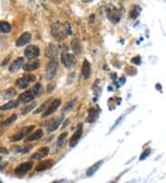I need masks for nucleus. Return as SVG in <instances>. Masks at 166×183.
Returning <instances> with one entry per match:
<instances>
[{
  "mask_svg": "<svg viewBox=\"0 0 166 183\" xmlns=\"http://www.w3.org/2000/svg\"><path fill=\"white\" fill-rule=\"evenodd\" d=\"M35 106H36V102H33L32 104H30V105L25 106L24 109L22 110V115H27L28 113L30 112V110H32V109L34 108Z\"/></svg>",
  "mask_w": 166,
  "mask_h": 183,
  "instance_id": "obj_29",
  "label": "nucleus"
},
{
  "mask_svg": "<svg viewBox=\"0 0 166 183\" xmlns=\"http://www.w3.org/2000/svg\"><path fill=\"white\" fill-rule=\"evenodd\" d=\"M71 48L75 54H79L81 52V45L78 39H74L71 42Z\"/></svg>",
  "mask_w": 166,
  "mask_h": 183,
  "instance_id": "obj_24",
  "label": "nucleus"
},
{
  "mask_svg": "<svg viewBox=\"0 0 166 183\" xmlns=\"http://www.w3.org/2000/svg\"><path fill=\"white\" fill-rule=\"evenodd\" d=\"M60 104H61V100H60V99H55V100H54V101L50 104V106H49V107L47 108V110L43 114V117H49L50 115H52L54 112H55V111L57 110V108L59 107Z\"/></svg>",
  "mask_w": 166,
  "mask_h": 183,
  "instance_id": "obj_7",
  "label": "nucleus"
},
{
  "mask_svg": "<svg viewBox=\"0 0 166 183\" xmlns=\"http://www.w3.org/2000/svg\"><path fill=\"white\" fill-rule=\"evenodd\" d=\"M23 62H24L23 57H18L16 60L13 61V63H12L11 66L9 67V71H10V72H15V71H17V70L22 66Z\"/></svg>",
  "mask_w": 166,
  "mask_h": 183,
  "instance_id": "obj_15",
  "label": "nucleus"
},
{
  "mask_svg": "<svg viewBox=\"0 0 166 183\" xmlns=\"http://www.w3.org/2000/svg\"><path fill=\"white\" fill-rule=\"evenodd\" d=\"M34 98V95L31 91H28V92H25V93L21 94L19 97V100L20 102H23V103H29L30 101L33 100Z\"/></svg>",
  "mask_w": 166,
  "mask_h": 183,
  "instance_id": "obj_13",
  "label": "nucleus"
},
{
  "mask_svg": "<svg viewBox=\"0 0 166 183\" xmlns=\"http://www.w3.org/2000/svg\"><path fill=\"white\" fill-rule=\"evenodd\" d=\"M150 149H146V150L142 152V155L140 156V160L146 159V158L150 156Z\"/></svg>",
  "mask_w": 166,
  "mask_h": 183,
  "instance_id": "obj_34",
  "label": "nucleus"
},
{
  "mask_svg": "<svg viewBox=\"0 0 166 183\" xmlns=\"http://www.w3.org/2000/svg\"><path fill=\"white\" fill-rule=\"evenodd\" d=\"M33 129H34V126H28L25 128H22L21 131H19L17 134H15L13 137H11V141L12 142H19L20 140H22L26 135H28Z\"/></svg>",
  "mask_w": 166,
  "mask_h": 183,
  "instance_id": "obj_5",
  "label": "nucleus"
},
{
  "mask_svg": "<svg viewBox=\"0 0 166 183\" xmlns=\"http://www.w3.org/2000/svg\"><path fill=\"white\" fill-rule=\"evenodd\" d=\"M43 92H44V88L41 83H36L32 90V93L34 95V96H40L43 94Z\"/></svg>",
  "mask_w": 166,
  "mask_h": 183,
  "instance_id": "obj_26",
  "label": "nucleus"
},
{
  "mask_svg": "<svg viewBox=\"0 0 166 183\" xmlns=\"http://www.w3.org/2000/svg\"><path fill=\"white\" fill-rule=\"evenodd\" d=\"M122 118H123V117H119V118H118V119H117V121H116V122H115V125H114V126H113V127H112V130H114V129H115V126H116V125H118V124H119V122H120V121H121V119H122Z\"/></svg>",
  "mask_w": 166,
  "mask_h": 183,
  "instance_id": "obj_38",
  "label": "nucleus"
},
{
  "mask_svg": "<svg viewBox=\"0 0 166 183\" xmlns=\"http://www.w3.org/2000/svg\"><path fill=\"white\" fill-rule=\"evenodd\" d=\"M39 55H40V49L36 45H30L24 51V56L28 59L35 58V57L39 56Z\"/></svg>",
  "mask_w": 166,
  "mask_h": 183,
  "instance_id": "obj_3",
  "label": "nucleus"
},
{
  "mask_svg": "<svg viewBox=\"0 0 166 183\" xmlns=\"http://www.w3.org/2000/svg\"><path fill=\"white\" fill-rule=\"evenodd\" d=\"M113 183H115V182H113Z\"/></svg>",
  "mask_w": 166,
  "mask_h": 183,
  "instance_id": "obj_45",
  "label": "nucleus"
},
{
  "mask_svg": "<svg viewBox=\"0 0 166 183\" xmlns=\"http://www.w3.org/2000/svg\"><path fill=\"white\" fill-rule=\"evenodd\" d=\"M104 164V161L103 160H101V161H98L97 163H95L94 165H92L88 170H87V172H86V175L87 176H89V177H90V176H92L94 173H96L97 172V170L101 167V166Z\"/></svg>",
  "mask_w": 166,
  "mask_h": 183,
  "instance_id": "obj_18",
  "label": "nucleus"
},
{
  "mask_svg": "<svg viewBox=\"0 0 166 183\" xmlns=\"http://www.w3.org/2000/svg\"><path fill=\"white\" fill-rule=\"evenodd\" d=\"M57 69H58V62L56 58H52L49 63L46 66V70H45V79L50 81L52 80L56 72H57Z\"/></svg>",
  "mask_w": 166,
  "mask_h": 183,
  "instance_id": "obj_2",
  "label": "nucleus"
},
{
  "mask_svg": "<svg viewBox=\"0 0 166 183\" xmlns=\"http://www.w3.org/2000/svg\"><path fill=\"white\" fill-rule=\"evenodd\" d=\"M64 181H65L64 179H61V180H58V181H57V180H55V181H54L53 183H63Z\"/></svg>",
  "mask_w": 166,
  "mask_h": 183,
  "instance_id": "obj_40",
  "label": "nucleus"
},
{
  "mask_svg": "<svg viewBox=\"0 0 166 183\" xmlns=\"http://www.w3.org/2000/svg\"><path fill=\"white\" fill-rule=\"evenodd\" d=\"M44 135V131L43 130H37L34 133L30 135L28 138H27V142H32V141H36V140H39L43 137Z\"/></svg>",
  "mask_w": 166,
  "mask_h": 183,
  "instance_id": "obj_21",
  "label": "nucleus"
},
{
  "mask_svg": "<svg viewBox=\"0 0 166 183\" xmlns=\"http://www.w3.org/2000/svg\"><path fill=\"white\" fill-rule=\"evenodd\" d=\"M0 152H4V154H8V150L5 148H0Z\"/></svg>",
  "mask_w": 166,
  "mask_h": 183,
  "instance_id": "obj_39",
  "label": "nucleus"
},
{
  "mask_svg": "<svg viewBox=\"0 0 166 183\" xmlns=\"http://www.w3.org/2000/svg\"><path fill=\"white\" fill-rule=\"evenodd\" d=\"M1 159H2V157H1V156H0V160H1Z\"/></svg>",
  "mask_w": 166,
  "mask_h": 183,
  "instance_id": "obj_44",
  "label": "nucleus"
},
{
  "mask_svg": "<svg viewBox=\"0 0 166 183\" xmlns=\"http://www.w3.org/2000/svg\"><path fill=\"white\" fill-rule=\"evenodd\" d=\"M32 166L33 164L31 162H26V163H23L19 166H18L15 170H14V173L18 176H22V175H25L26 173H28L31 168H32Z\"/></svg>",
  "mask_w": 166,
  "mask_h": 183,
  "instance_id": "obj_6",
  "label": "nucleus"
},
{
  "mask_svg": "<svg viewBox=\"0 0 166 183\" xmlns=\"http://www.w3.org/2000/svg\"><path fill=\"white\" fill-rule=\"evenodd\" d=\"M81 73H82L84 78H89L90 75V65L88 60H84L83 65H82Z\"/></svg>",
  "mask_w": 166,
  "mask_h": 183,
  "instance_id": "obj_20",
  "label": "nucleus"
},
{
  "mask_svg": "<svg viewBox=\"0 0 166 183\" xmlns=\"http://www.w3.org/2000/svg\"><path fill=\"white\" fill-rule=\"evenodd\" d=\"M61 59H62V62L65 65V67L69 68V69L74 67L76 64V57L72 54H64V55H62Z\"/></svg>",
  "mask_w": 166,
  "mask_h": 183,
  "instance_id": "obj_4",
  "label": "nucleus"
},
{
  "mask_svg": "<svg viewBox=\"0 0 166 183\" xmlns=\"http://www.w3.org/2000/svg\"><path fill=\"white\" fill-rule=\"evenodd\" d=\"M62 120H63V116H61V117H56V118L53 119L52 122L50 123V125H49V127H48V131H49V132L55 131L59 127V125L61 124Z\"/></svg>",
  "mask_w": 166,
  "mask_h": 183,
  "instance_id": "obj_16",
  "label": "nucleus"
},
{
  "mask_svg": "<svg viewBox=\"0 0 166 183\" xmlns=\"http://www.w3.org/2000/svg\"><path fill=\"white\" fill-rule=\"evenodd\" d=\"M19 102H20L19 100H17V101H15V100H13V101H9V103L3 105L2 106H0V110L5 111V110H9V109L15 108V107L19 106Z\"/></svg>",
  "mask_w": 166,
  "mask_h": 183,
  "instance_id": "obj_19",
  "label": "nucleus"
},
{
  "mask_svg": "<svg viewBox=\"0 0 166 183\" xmlns=\"http://www.w3.org/2000/svg\"><path fill=\"white\" fill-rule=\"evenodd\" d=\"M76 102H77V98H75V99L71 100L70 102H69L68 105H66V106H65V108L63 109V112H68V111H69L71 108H73V106H75Z\"/></svg>",
  "mask_w": 166,
  "mask_h": 183,
  "instance_id": "obj_30",
  "label": "nucleus"
},
{
  "mask_svg": "<svg viewBox=\"0 0 166 183\" xmlns=\"http://www.w3.org/2000/svg\"><path fill=\"white\" fill-rule=\"evenodd\" d=\"M29 83H30V81L27 80V78L25 76L16 81V86L18 88H19V89H25V88H27L28 85H29Z\"/></svg>",
  "mask_w": 166,
  "mask_h": 183,
  "instance_id": "obj_22",
  "label": "nucleus"
},
{
  "mask_svg": "<svg viewBox=\"0 0 166 183\" xmlns=\"http://www.w3.org/2000/svg\"><path fill=\"white\" fill-rule=\"evenodd\" d=\"M83 2H85V3H88V2H90V1H92V0H82Z\"/></svg>",
  "mask_w": 166,
  "mask_h": 183,
  "instance_id": "obj_42",
  "label": "nucleus"
},
{
  "mask_svg": "<svg viewBox=\"0 0 166 183\" xmlns=\"http://www.w3.org/2000/svg\"><path fill=\"white\" fill-rule=\"evenodd\" d=\"M65 30H66V33H68L69 34H72V30H71L70 24H69V23H65Z\"/></svg>",
  "mask_w": 166,
  "mask_h": 183,
  "instance_id": "obj_36",
  "label": "nucleus"
},
{
  "mask_svg": "<svg viewBox=\"0 0 166 183\" xmlns=\"http://www.w3.org/2000/svg\"><path fill=\"white\" fill-rule=\"evenodd\" d=\"M57 53H58V51H57V48H56L55 45H49L46 47L45 55H46L48 57H50L51 59H52V58H56Z\"/></svg>",
  "mask_w": 166,
  "mask_h": 183,
  "instance_id": "obj_14",
  "label": "nucleus"
},
{
  "mask_svg": "<svg viewBox=\"0 0 166 183\" xmlns=\"http://www.w3.org/2000/svg\"><path fill=\"white\" fill-rule=\"evenodd\" d=\"M82 135V125H80L78 130L74 132L71 140H70V147H75L78 143V142L79 141L80 137Z\"/></svg>",
  "mask_w": 166,
  "mask_h": 183,
  "instance_id": "obj_10",
  "label": "nucleus"
},
{
  "mask_svg": "<svg viewBox=\"0 0 166 183\" xmlns=\"http://www.w3.org/2000/svg\"><path fill=\"white\" fill-rule=\"evenodd\" d=\"M50 100H47L46 102H44L35 112H34V114H38V113H40V112H42V111H44V109H46V108H48L49 107V106H50Z\"/></svg>",
  "mask_w": 166,
  "mask_h": 183,
  "instance_id": "obj_31",
  "label": "nucleus"
},
{
  "mask_svg": "<svg viewBox=\"0 0 166 183\" xmlns=\"http://www.w3.org/2000/svg\"><path fill=\"white\" fill-rule=\"evenodd\" d=\"M65 27L61 25L60 23H55L52 26L51 34L57 41H63L65 38Z\"/></svg>",
  "mask_w": 166,
  "mask_h": 183,
  "instance_id": "obj_1",
  "label": "nucleus"
},
{
  "mask_svg": "<svg viewBox=\"0 0 166 183\" xmlns=\"http://www.w3.org/2000/svg\"><path fill=\"white\" fill-rule=\"evenodd\" d=\"M0 183H2V180H1V179H0Z\"/></svg>",
  "mask_w": 166,
  "mask_h": 183,
  "instance_id": "obj_43",
  "label": "nucleus"
},
{
  "mask_svg": "<svg viewBox=\"0 0 166 183\" xmlns=\"http://www.w3.org/2000/svg\"><path fill=\"white\" fill-rule=\"evenodd\" d=\"M55 165V161L53 160H44L43 162H41L37 167H36V171L40 172V171H44V170H46L50 167H52L53 166Z\"/></svg>",
  "mask_w": 166,
  "mask_h": 183,
  "instance_id": "obj_12",
  "label": "nucleus"
},
{
  "mask_svg": "<svg viewBox=\"0 0 166 183\" xmlns=\"http://www.w3.org/2000/svg\"><path fill=\"white\" fill-rule=\"evenodd\" d=\"M9 59H10V56H8V57L4 59V61H3V63H2V66H5V65H7V64H8V62H9Z\"/></svg>",
  "mask_w": 166,
  "mask_h": 183,
  "instance_id": "obj_37",
  "label": "nucleus"
},
{
  "mask_svg": "<svg viewBox=\"0 0 166 183\" xmlns=\"http://www.w3.org/2000/svg\"><path fill=\"white\" fill-rule=\"evenodd\" d=\"M40 67L39 61H33V62H29L26 63L22 66V69L25 71H31V70H35Z\"/></svg>",
  "mask_w": 166,
  "mask_h": 183,
  "instance_id": "obj_17",
  "label": "nucleus"
},
{
  "mask_svg": "<svg viewBox=\"0 0 166 183\" xmlns=\"http://www.w3.org/2000/svg\"><path fill=\"white\" fill-rule=\"evenodd\" d=\"M66 136H68V133L64 132V133H62V134L58 137V139H57V147H62V146L64 145V143H65V142Z\"/></svg>",
  "mask_w": 166,
  "mask_h": 183,
  "instance_id": "obj_28",
  "label": "nucleus"
},
{
  "mask_svg": "<svg viewBox=\"0 0 166 183\" xmlns=\"http://www.w3.org/2000/svg\"><path fill=\"white\" fill-rule=\"evenodd\" d=\"M16 95V91L14 90V89H9V90H7V91H5L4 92V94H3V98H5V99H8V98H11V97H13V96H15Z\"/></svg>",
  "mask_w": 166,
  "mask_h": 183,
  "instance_id": "obj_27",
  "label": "nucleus"
},
{
  "mask_svg": "<svg viewBox=\"0 0 166 183\" xmlns=\"http://www.w3.org/2000/svg\"><path fill=\"white\" fill-rule=\"evenodd\" d=\"M125 79H121L120 80V83H121V85L123 84V82H125Z\"/></svg>",
  "mask_w": 166,
  "mask_h": 183,
  "instance_id": "obj_41",
  "label": "nucleus"
},
{
  "mask_svg": "<svg viewBox=\"0 0 166 183\" xmlns=\"http://www.w3.org/2000/svg\"><path fill=\"white\" fill-rule=\"evenodd\" d=\"M98 117V112L96 111L95 108H90L89 110V116H88V118H87V121L89 123H92L94 122V120L97 118Z\"/></svg>",
  "mask_w": 166,
  "mask_h": 183,
  "instance_id": "obj_23",
  "label": "nucleus"
},
{
  "mask_svg": "<svg viewBox=\"0 0 166 183\" xmlns=\"http://www.w3.org/2000/svg\"><path fill=\"white\" fill-rule=\"evenodd\" d=\"M139 13H140V8H139L138 6H136V7L134 8V9L131 10V12H130V17H131L132 19H136V18L138 17Z\"/></svg>",
  "mask_w": 166,
  "mask_h": 183,
  "instance_id": "obj_32",
  "label": "nucleus"
},
{
  "mask_svg": "<svg viewBox=\"0 0 166 183\" xmlns=\"http://www.w3.org/2000/svg\"><path fill=\"white\" fill-rule=\"evenodd\" d=\"M0 30H1L2 33H5V34H8L11 30V27H10V24L7 21H0Z\"/></svg>",
  "mask_w": 166,
  "mask_h": 183,
  "instance_id": "obj_25",
  "label": "nucleus"
},
{
  "mask_svg": "<svg viewBox=\"0 0 166 183\" xmlns=\"http://www.w3.org/2000/svg\"><path fill=\"white\" fill-rule=\"evenodd\" d=\"M107 17L114 23H116L120 20V15H119L117 9L114 7H110L107 9Z\"/></svg>",
  "mask_w": 166,
  "mask_h": 183,
  "instance_id": "obj_8",
  "label": "nucleus"
},
{
  "mask_svg": "<svg viewBox=\"0 0 166 183\" xmlns=\"http://www.w3.org/2000/svg\"><path fill=\"white\" fill-rule=\"evenodd\" d=\"M30 39H31L30 34V33H24V34L17 40L16 45L19 46H19H23V45H27V44L30 41Z\"/></svg>",
  "mask_w": 166,
  "mask_h": 183,
  "instance_id": "obj_11",
  "label": "nucleus"
},
{
  "mask_svg": "<svg viewBox=\"0 0 166 183\" xmlns=\"http://www.w3.org/2000/svg\"><path fill=\"white\" fill-rule=\"evenodd\" d=\"M48 154H49V148L43 147V148L39 149L36 152H34L30 158L33 160H40V159H43L44 157H45Z\"/></svg>",
  "mask_w": 166,
  "mask_h": 183,
  "instance_id": "obj_9",
  "label": "nucleus"
},
{
  "mask_svg": "<svg viewBox=\"0 0 166 183\" xmlns=\"http://www.w3.org/2000/svg\"><path fill=\"white\" fill-rule=\"evenodd\" d=\"M131 62L134 63V64H136V65H140V64L141 63V59H140V56H135V57H133V58L131 59Z\"/></svg>",
  "mask_w": 166,
  "mask_h": 183,
  "instance_id": "obj_35",
  "label": "nucleus"
},
{
  "mask_svg": "<svg viewBox=\"0 0 166 183\" xmlns=\"http://www.w3.org/2000/svg\"><path fill=\"white\" fill-rule=\"evenodd\" d=\"M17 119V115L16 114H14V115H12V116H10L4 123H3V125H9V124H11V123H13V122L15 121Z\"/></svg>",
  "mask_w": 166,
  "mask_h": 183,
  "instance_id": "obj_33",
  "label": "nucleus"
}]
</instances>
